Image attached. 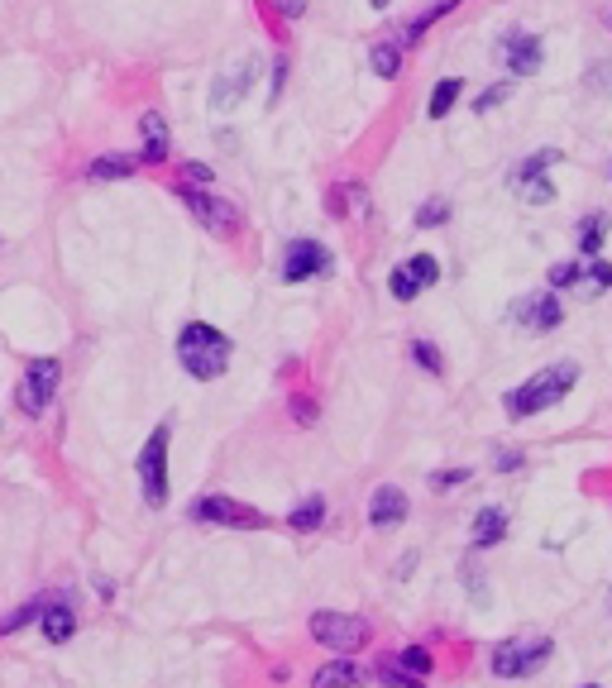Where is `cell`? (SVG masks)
<instances>
[{
	"label": "cell",
	"instance_id": "6da1fadb",
	"mask_svg": "<svg viewBox=\"0 0 612 688\" xmlns=\"http://www.w3.org/2000/svg\"><path fill=\"white\" fill-rule=\"evenodd\" d=\"M574 383H579V364H574V359L536 368L526 383H517L507 392V416H512V421H531V416H541V411L560 407L569 392H574Z\"/></svg>",
	"mask_w": 612,
	"mask_h": 688
},
{
	"label": "cell",
	"instance_id": "7a4b0ae2",
	"mask_svg": "<svg viewBox=\"0 0 612 688\" xmlns=\"http://www.w3.org/2000/svg\"><path fill=\"white\" fill-rule=\"evenodd\" d=\"M230 354H235L230 335L216 330L211 321H187L182 335H177V364L187 368L197 383H216L220 373L230 368Z\"/></svg>",
	"mask_w": 612,
	"mask_h": 688
},
{
	"label": "cell",
	"instance_id": "3957f363",
	"mask_svg": "<svg viewBox=\"0 0 612 688\" xmlns=\"http://www.w3.org/2000/svg\"><path fill=\"white\" fill-rule=\"evenodd\" d=\"M311 641L335 650V655H345V660H354L359 650H369L373 645V622L369 617H359V612L321 607V612H311Z\"/></svg>",
	"mask_w": 612,
	"mask_h": 688
},
{
	"label": "cell",
	"instance_id": "277c9868",
	"mask_svg": "<svg viewBox=\"0 0 612 688\" xmlns=\"http://www.w3.org/2000/svg\"><path fill=\"white\" fill-rule=\"evenodd\" d=\"M550 655H555V641H550V636H507V641L493 645L488 669H493L498 679H536V674L550 665Z\"/></svg>",
	"mask_w": 612,
	"mask_h": 688
},
{
	"label": "cell",
	"instance_id": "5b68a950",
	"mask_svg": "<svg viewBox=\"0 0 612 688\" xmlns=\"http://www.w3.org/2000/svg\"><path fill=\"white\" fill-rule=\"evenodd\" d=\"M187 516L201 521V526H225V531H268V526H273V516L268 512L249 507V502H240V497H225V493L197 497V502L187 507Z\"/></svg>",
	"mask_w": 612,
	"mask_h": 688
},
{
	"label": "cell",
	"instance_id": "8992f818",
	"mask_svg": "<svg viewBox=\"0 0 612 688\" xmlns=\"http://www.w3.org/2000/svg\"><path fill=\"white\" fill-rule=\"evenodd\" d=\"M168 445H173V421H158L153 435L144 440V450L134 459L139 469V488L149 507H168Z\"/></svg>",
	"mask_w": 612,
	"mask_h": 688
},
{
	"label": "cell",
	"instance_id": "52a82bcc",
	"mask_svg": "<svg viewBox=\"0 0 612 688\" xmlns=\"http://www.w3.org/2000/svg\"><path fill=\"white\" fill-rule=\"evenodd\" d=\"M58 383H63L58 359H29V368L20 373V387H15V402H20L24 416H44L48 402L58 397Z\"/></svg>",
	"mask_w": 612,
	"mask_h": 688
},
{
	"label": "cell",
	"instance_id": "ba28073f",
	"mask_svg": "<svg viewBox=\"0 0 612 688\" xmlns=\"http://www.w3.org/2000/svg\"><path fill=\"white\" fill-rule=\"evenodd\" d=\"M177 196H182V206L201 220V230H211V235H220V239L240 230V211H235L225 196L201 192V187H192V182H182V187H177Z\"/></svg>",
	"mask_w": 612,
	"mask_h": 688
},
{
	"label": "cell",
	"instance_id": "9c48e42d",
	"mask_svg": "<svg viewBox=\"0 0 612 688\" xmlns=\"http://www.w3.org/2000/svg\"><path fill=\"white\" fill-rule=\"evenodd\" d=\"M335 268V254H330L321 239H292L283 249V282H311L326 278Z\"/></svg>",
	"mask_w": 612,
	"mask_h": 688
},
{
	"label": "cell",
	"instance_id": "30bf717a",
	"mask_svg": "<svg viewBox=\"0 0 612 688\" xmlns=\"http://www.w3.org/2000/svg\"><path fill=\"white\" fill-rule=\"evenodd\" d=\"M440 282V263L431 254H412L402 258L393 273H388V292H393L397 301H416L421 292H431Z\"/></svg>",
	"mask_w": 612,
	"mask_h": 688
},
{
	"label": "cell",
	"instance_id": "8fae6325",
	"mask_svg": "<svg viewBox=\"0 0 612 688\" xmlns=\"http://www.w3.org/2000/svg\"><path fill=\"white\" fill-rule=\"evenodd\" d=\"M560 158V149H541L536 158H526L522 168L512 172V182H517V196H522L526 206H550L555 201V182L546 177V168Z\"/></svg>",
	"mask_w": 612,
	"mask_h": 688
},
{
	"label": "cell",
	"instance_id": "7c38bea8",
	"mask_svg": "<svg viewBox=\"0 0 612 688\" xmlns=\"http://www.w3.org/2000/svg\"><path fill=\"white\" fill-rule=\"evenodd\" d=\"M498 58H503V67L512 72V77H536L541 63H546V48H541L536 34L512 29V34H503V43H498Z\"/></svg>",
	"mask_w": 612,
	"mask_h": 688
},
{
	"label": "cell",
	"instance_id": "4fadbf2b",
	"mask_svg": "<svg viewBox=\"0 0 612 688\" xmlns=\"http://www.w3.org/2000/svg\"><path fill=\"white\" fill-rule=\"evenodd\" d=\"M254 77H259V58H240L235 67H225L216 77V86H211V110H235L244 101V91L254 86Z\"/></svg>",
	"mask_w": 612,
	"mask_h": 688
},
{
	"label": "cell",
	"instance_id": "5bb4252c",
	"mask_svg": "<svg viewBox=\"0 0 612 688\" xmlns=\"http://www.w3.org/2000/svg\"><path fill=\"white\" fill-rule=\"evenodd\" d=\"M412 516V497L402 493L397 483H378L369 493V526L373 531H397Z\"/></svg>",
	"mask_w": 612,
	"mask_h": 688
},
{
	"label": "cell",
	"instance_id": "9a60e30c",
	"mask_svg": "<svg viewBox=\"0 0 612 688\" xmlns=\"http://www.w3.org/2000/svg\"><path fill=\"white\" fill-rule=\"evenodd\" d=\"M512 316H517V325L522 330H531V335H546V330H555V325L565 321V306H560V297L555 292H541V297H522L517 306H512Z\"/></svg>",
	"mask_w": 612,
	"mask_h": 688
},
{
	"label": "cell",
	"instance_id": "2e32d148",
	"mask_svg": "<svg viewBox=\"0 0 612 688\" xmlns=\"http://www.w3.org/2000/svg\"><path fill=\"white\" fill-rule=\"evenodd\" d=\"M503 536H507L503 507H479V512H474V526H469V545H474V550H493V545H503Z\"/></svg>",
	"mask_w": 612,
	"mask_h": 688
},
{
	"label": "cell",
	"instance_id": "e0dca14e",
	"mask_svg": "<svg viewBox=\"0 0 612 688\" xmlns=\"http://www.w3.org/2000/svg\"><path fill=\"white\" fill-rule=\"evenodd\" d=\"M39 626H44V641L48 645H67L72 636H77V612H72V602L39 607Z\"/></svg>",
	"mask_w": 612,
	"mask_h": 688
},
{
	"label": "cell",
	"instance_id": "ac0fdd59",
	"mask_svg": "<svg viewBox=\"0 0 612 688\" xmlns=\"http://www.w3.org/2000/svg\"><path fill=\"white\" fill-rule=\"evenodd\" d=\"M321 526H326V497L321 493L302 497V502L287 512V531H292V536H316Z\"/></svg>",
	"mask_w": 612,
	"mask_h": 688
},
{
	"label": "cell",
	"instance_id": "d6986e66",
	"mask_svg": "<svg viewBox=\"0 0 612 688\" xmlns=\"http://www.w3.org/2000/svg\"><path fill=\"white\" fill-rule=\"evenodd\" d=\"M311 688H359V665L345 660V655H335V660H326L311 674Z\"/></svg>",
	"mask_w": 612,
	"mask_h": 688
},
{
	"label": "cell",
	"instance_id": "ffe728a7",
	"mask_svg": "<svg viewBox=\"0 0 612 688\" xmlns=\"http://www.w3.org/2000/svg\"><path fill=\"white\" fill-rule=\"evenodd\" d=\"M139 129H144V163H163L168 158V120L158 110H149L139 120Z\"/></svg>",
	"mask_w": 612,
	"mask_h": 688
},
{
	"label": "cell",
	"instance_id": "44dd1931",
	"mask_svg": "<svg viewBox=\"0 0 612 688\" xmlns=\"http://www.w3.org/2000/svg\"><path fill=\"white\" fill-rule=\"evenodd\" d=\"M608 230H612V220L603 211H589L584 220H579V235H574V249L579 254H598L603 249V239H608Z\"/></svg>",
	"mask_w": 612,
	"mask_h": 688
},
{
	"label": "cell",
	"instance_id": "7402d4cb",
	"mask_svg": "<svg viewBox=\"0 0 612 688\" xmlns=\"http://www.w3.org/2000/svg\"><path fill=\"white\" fill-rule=\"evenodd\" d=\"M393 665L402 669V674H412V679H421V684H426V679H431V669H436V655H431L426 645H402Z\"/></svg>",
	"mask_w": 612,
	"mask_h": 688
},
{
	"label": "cell",
	"instance_id": "603a6c76",
	"mask_svg": "<svg viewBox=\"0 0 612 688\" xmlns=\"http://www.w3.org/2000/svg\"><path fill=\"white\" fill-rule=\"evenodd\" d=\"M87 177L96 182H120V177H134V153H106L87 168Z\"/></svg>",
	"mask_w": 612,
	"mask_h": 688
},
{
	"label": "cell",
	"instance_id": "cb8c5ba5",
	"mask_svg": "<svg viewBox=\"0 0 612 688\" xmlns=\"http://www.w3.org/2000/svg\"><path fill=\"white\" fill-rule=\"evenodd\" d=\"M459 96H464V77H445V82H436V91H431V106H426V115H431V120H445V115L455 110Z\"/></svg>",
	"mask_w": 612,
	"mask_h": 688
},
{
	"label": "cell",
	"instance_id": "d4e9b609",
	"mask_svg": "<svg viewBox=\"0 0 612 688\" xmlns=\"http://www.w3.org/2000/svg\"><path fill=\"white\" fill-rule=\"evenodd\" d=\"M369 67H373V77H397V67H402V48L397 43H378L369 53Z\"/></svg>",
	"mask_w": 612,
	"mask_h": 688
},
{
	"label": "cell",
	"instance_id": "484cf974",
	"mask_svg": "<svg viewBox=\"0 0 612 688\" xmlns=\"http://www.w3.org/2000/svg\"><path fill=\"white\" fill-rule=\"evenodd\" d=\"M412 364H416V368H426L431 378H445V354H440V349H436L431 340H416V344H412Z\"/></svg>",
	"mask_w": 612,
	"mask_h": 688
},
{
	"label": "cell",
	"instance_id": "4316f807",
	"mask_svg": "<svg viewBox=\"0 0 612 688\" xmlns=\"http://www.w3.org/2000/svg\"><path fill=\"white\" fill-rule=\"evenodd\" d=\"M450 220V201L436 196V201H426V206H416V230H440Z\"/></svg>",
	"mask_w": 612,
	"mask_h": 688
},
{
	"label": "cell",
	"instance_id": "83f0119b",
	"mask_svg": "<svg viewBox=\"0 0 612 688\" xmlns=\"http://www.w3.org/2000/svg\"><path fill=\"white\" fill-rule=\"evenodd\" d=\"M584 278V263L579 258H560V263H550V287L560 292V287H579Z\"/></svg>",
	"mask_w": 612,
	"mask_h": 688
},
{
	"label": "cell",
	"instance_id": "f1b7e54d",
	"mask_svg": "<svg viewBox=\"0 0 612 688\" xmlns=\"http://www.w3.org/2000/svg\"><path fill=\"white\" fill-rule=\"evenodd\" d=\"M29 622H39V602H24L10 617H0V636H15V631H24Z\"/></svg>",
	"mask_w": 612,
	"mask_h": 688
},
{
	"label": "cell",
	"instance_id": "f546056e",
	"mask_svg": "<svg viewBox=\"0 0 612 688\" xmlns=\"http://www.w3.org/2000/svg\"><path fill=\"white\" fill-rule=\"evenodd\" d=\"M455 5H459V0H436V10H426V15H416V20H412V29H407V39L416 43V39H421V34H426V29H431V24L440 20V15H450Z\"/></svg>",
	"mask_w": 612,
	"mask_h": 688
},
{
	"label": "cell",
	"instance_id": "4dcf8cb0",
	"mask_svg": "<svg viewBox=\"0 0 612 688\" xmlns=\"http://www.w3.org/2000/svg\"><path fill=\"white\" fill-rule=\"evenodd\" d=\"M584 287H589L593 297H598V292H608L612 287V263H603V258H598V263H589V268H584Z\"/></svg>",
	"mask_w": 612,
	"mask_h": 688
},
{
	"label": "cell",
	"instance_id": "1f68e13d",
	"mask_svg": "<svg viewBox=\"0 0 612 688\" xmlns=\"http://www.w3.org/2000/svg\"><path fill=\"white\" fill-rule=\"evenodd\" d=\"M469 478H474V469H464V464H459V469H440V473H431V488H436V493H450V488H464Z\"/></svg>",
	"mask_w": 612,
	"mask_h": 688
},
{
	"label": "cell",
	"instance_id": "d6a6232c",
	"mask_svg": "<svg viewBox=\"0 0 612 688\" xmlns=\"http://www.w3.org/2000/svg\"><path fill=\"white\" fill-rule=\"evenodd\" d=\"M378 684H388V688H426L421 679H412V674H402V669H397L393 660H383V665H378Z\"/></svg>",
	"mask_w": 612,
	"mask_h": 688
},
{
	"label": "cell",
	"instance_id": "836d02e7",
	"mask_svg": "<svg viewBox=\"0 0 612 688\" xmlns=\"http://www.w3.org/2000/svg\"><path fill=\"white\" fill-rule=\"evenodd\" d=\"M507 96H512V82H493L488 91H479V101H474V110H479V115H488L493 106H503Z\"/></svg>",
	"mask_w": 612,
	"mask_h": 688
},
{
	"label": "cell",
	"instance_id": "e575fe53",
	"mask_svg": "<svg viewBox=\"0 0 612 688\" xmlns=\"http://www.w3.org/2000/svg\"><path fill=\"white\" fill-rule=\"evenodd\" d=\"M292 421H297V426H316V402H311V397H302V392H297V397H292Z\"/></svg>",
	"mask_w": 612,
	"mask_h": 688
},
{
	"label": "cell",
	"instance_id": "d590c367",
	"mask_svg": "<svg viewBox=\"0 0 612 688\" xmlns=\"http://www.w3.org/2000/svg\"><path fill=\"white\" fill-rule=\"evenodd\" d=\"M522 464H526L522 450H498V454H493V469H498V473H517Z\"/></svg>",
	"mask_w": 612,
	"mask_h": 688
},
{
	"label": "cell",
	"instance_id": "8d00e7d4",
	"mask_svg": "<svg viewBox=\"0 0 612 688\" xmlns=\"http://www.w3.org/2000/svg\"><path fill=\"white\" fill-rule=\"evenodd\" d=\"M459 574H464V583H469V593H474V598H488V588H483V569H474V564H464V569H459Z\"/></svg>",
	"mask_w": 612,
	"mask_h": 688
},
{
	"label": "cell",
	"instance_id": "74e56055",
	"mask_svg": "<svg viewBox=\"0 0 612 688\" xmlns=\"http://www.w3.org/2000/svg\"><path fill=\"white\" fill-rule=\"evenodd\" d=\"M589 86H593V91H608V63H593Z\"/></svg>",
	"mask_w": 612,
	"mask_h": 688
},
{
	"label": "cell",
	"instance_id": "f35d334b",
	"mask_svg": "<svg viewBox=\"0 0 612 688\" xmlns=\"http://www.w3.org/2000/svg\"><path fill=\"white\" fill-rule=\"evenodd\" d=\"M187 182H192V187H197V182H211V168H206V163H187Z\"/></svg>",
	"mask_w": 612,
	"mask_h": 688
},
{
	"label": "cell",
	"instance_id": "ab89813d",
	"mask_svg": "<svg viewBox=\"0 0 612 688\" xmlns=\"http://www.w3.org/2000/svg\"><path fill=\"white\" fill-rule=\"evenodd\" d=\"M278 10H283L287 20H297V15L306 10V0H278Z\"/></svg>",
	"mask_w": 612,
	"mask_h": 688
},
{
	"label": "cell",
	"instance_id": "60d3db41",
	"mask_svg": "<svg viewBox=\"0 0 612 688\" xmlns=\"http://www.w3.org/2000/svg\"><path fill=\"white\" fill-rule=\"evenodd\" d=\"M369 5H373V10H383V5H393V0H369Z\"/></svg>",
	"mask_w": 612,
	"mask_h": 688
},
{
	"label": "cell",
	"instance_id": "b9f144b4",
	"mask_svg": "<svg viewBox=\"0 0 612 688\" xmlns=\"http://www.w3.org/2000/svg\"><path fill=\"white\" fill-rule=\"evenodd\" d=\"M584 688H603V684H584Z\"/></svg>",
	"mask_w": 612,
	"mask_h": 688
}]
</instances>
